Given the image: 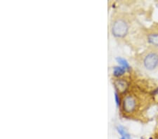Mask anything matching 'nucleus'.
Here are the masks:
<instances>
[{"instance_id":"obj_3","label":"nucleus","mask_w":158,"mask_h":139,"mask_svg":"<svg viewBox=\"0 0 158 139\" xmlns=\"http://www.w3.org/2000/svg\"><path fill=\"white\" fill-rule=\"evenodd\" d=\"M139 106V100L134 93H128L122 100V110L126 115H131L137 111Z\"/></svg>"},{"instance_id":"obj_8","label":"nucleus","mask_w":158,"mask_h":139,"mask_svg":"<svg viewBox=\"0 0 158 139\" xmlns=\"http://www.w3.org/2000/svg\"><path fill=\"white\" fill-rule=\"evenodd\" d=\"M117 61L119 63V65H122V67H123L124 68H125L127 70H130L131 67H130V65L129 64V63L127 61V60H125L123 58L121 57H118L116 59Z\"/></svg>"},{"instance_id":"obj_9","label":"nucleus","mask_w":158,"mask_h":139,"mask_svg":"<svg viewBox=\"0 0 158 139\" xmlns=\"http://www.w3.org/2000/svg\"><path fill=\"white\" fill-rule=\"evenodd\" d=\"M115 100H116L117 105H118V107H119L121 104V100H120V98H119V95L118 93H115Z\"/></svg>"},{"instance_id":"obj_10","label":"nucleus","mask_w":158,"mask_h":139,"mask_svg":"<svg viewBox=\"0 0 158 139\" xmlns=\"http://www.w3.org/2000/svg\"><path fill=\"white\" fill-rule=\"evenodd\" d=\"M120 139H126V138H123V137H122Z\"/></svg>"},{"instance_id":"obj_1","label":"nucleus","mask_w":158,"mask_h":139,"mask_svg":"<svg viewBox=\"0 0 158 139\" xmlns=\"http://www.w3.org/2000/svg\"><path fill=\"white\" fill-rule=\"evenodd\" d=\"M130 23L129 18L123 14L114 15L111 21L110 30L112 34L117 38H123L128 34Z\"/></svg>"},{"instance_id":"obj_5","label":"nucleus","mask_w":158,"mask_h":139,"mask_svg":"<svg viewBox=\"0 0 158 139\" xmlns=\"http://www.w3.org/2000/svg\"><path fill=\"white\" fill-rule=\"evenodd\" d=\"M148 42L155 49H158V32H152L148 35Z\"/></svg>"},{"instance_id":"obj_7","label":"nucleus","mask_w":158,"mask_h":139,"mask_svg":"<svg viewBox=\"0 0 158 139\" xmlns=\"http://www.w3.org/2000/svg\"><path fill=\"white\" fill-rule=\"evenodd\" d=\"M117 130H118V133L123 138H125L126 139H131V136H130L129 133L127 132L125 129H124L123 126H118V127H117Z\"/></svg>"},{"instance_id":"obj_6","label":"nucleus","mask_w":158,"mask_h":139,"mask_svg":"<svg viewBox=\"0 0 158 139\" xmlns=\"http://www.w3.org/2000/svg\"><path fill=\"white\" fill-rule=\"evenodd\" d=\"M126 69L124 68L123 67H119L117 66L114 67L113 69V75L115 76V77H121V76L123 75L126 72Z\"/></svg>"},{"instance_id":"obj_4","label":"nucleus","mask_w":158,"mask_h":139,"mask_svg":"<svg viewBox=\"0 0 158 139\" xmlns=\"http://www.w3.org/2000/svg\"><path fill=\"white\" fill-rule=\"evenodd\" d=\"M114 86L119 92H124L128 88V84L124 79H118L114 81Z\"/></svg>"},{"instance_id":"obj_2","label":"nucleus","mask_w":158,"mask_h":139,"mask_svg":"<svg viewBox=\"0 0 158 139\" xmlns=\"http://www.w3.org/2000/svg\"><path fill=\"white\" fill-rule=\"evenodd\" d=\"M141 63L148 71H154L158 68V49L152 48L141 55Z\"/></svg>"}]
</instances>
